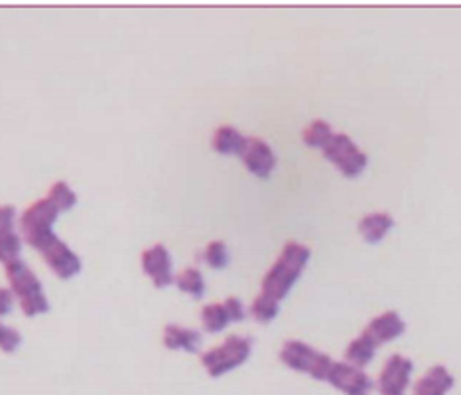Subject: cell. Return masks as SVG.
Masks as SVG:
<instances>
[{
    "instance_id": "obj_14",
    "label": "cell",
    "mask_w": 461,
    "mask_h": 395,
    "mask_svg": "<svg viewBox=\"0 0 461 395\" xmlns=\"http://www.w3.org/2000/svg\"><path fill=\"white\" fill-rule=\"evenodd\" d=\"M164 346L167 350H184L197 352L202 346V335L194 328H185L180 325H167L164 328Z\"/></svg>"
},
{
    "instance_id": "obj_6",
    "label": "cell",
    "mask_w": 461,
    "mask_h": 395,
    "mask_svg": "<svg viewBox=\"0 0 461 395\" xmlns=\"http://www.w3.org/2000/svg\"><path fill=\"white\" fill-rule=\"evenodd\" d=\"M321 151L326 154V159L338 166V169L345 176H349V179L359 176L366 169V162H369L366 154L353 142L349 134L345 133H333V137Z\"/></svg>"
},
{
    "instance_id": "obj_13",
    "label": "cell",
    "mask_w": 461,
    "mask_h": 395,
    "mask_svg": "<svg viewBox=\"0 0 461 395\" xmlns=\"http://www.w3.org/2000/svg\"><path fill=\"white\" fill-rule=\"evenodd\" d=\"M454 376L447 372L446 366L429 368L424 376L416 381L412 395H446L454 388Z\"/></svg>"
},
{
    "instance_id": "obj_21",
    "label": "cell",
    "mask_w": 461,
    "mask_h": 395,
    "mask_svg": "<svg viewBox=\"0 0 461 395\" xmlns=\"http://www.w3.org/2000/svg\"><path fill=\"white\" fill-rule=\"evenodd\" d=\"M280 313V303L275 299H270L267 295L260 293L255 300L253 305H250V315L255 317V320L263 322V325H267V322H272Z\"/></svg>"
},
{
    "instance_id": "obj_10",
    "label": "cell",
    "mask_w": 461,
    "mask_h": 395,
    "mask_svg": "<svg viewBox=\"0 0 461 395\" xmlns=\"http://www.w3.org/2000/svg\"><path fill=\"white\" fill-rule=\"evenodd\" d=\"M240 159H243L247 169L255 176H258V179H268L270 172L275 170L276 166L275 151H272L270 144L260 137L247 139V147L240 152Z\"/></svg>"
},
{
    "instance_id": "obj_8",
    "label": "cell",
    "mask_w": 461,
    "mask_h": 395,
    "mask_svg": "<svg viewBox=\"0 0 461 395\" xmlns=\"http://www.w3.org/2000/svg\"><path fill=\"white\" fill-rule=\"evenodd\" d=\"M414 363L411 358L393 354L386 360V366L383 368L379 376V390L383 395H402L411 383Z\"/></svg>"
},
{
    "instance_id": "obj_2",
    "label": "cell",
    "mask_w": 461,
    "mask_h": 395,
    "mask_svg": "<svg viewBox=\"0 0 461 395\" xmlns=\"http://www.w3.org/2000/svg\"><path fill=\"white\" fill-rule=\"evenodd\" d=\"M310 257L312 249L308 245L294 242V239L286 242L275 265H272L268 269V273L265 275L263 290H260V293L280 303V300L290 293V289L296 285V280L302 277Z\"/></svg>"
},
{
    "instance_id": "obj_3",
    "label": "cell",
    "mask_w": 461,
    "mask_h": 395,
    "mask_svg": "<svg viewBox=\"0 0 461 395\" xmlns=\"http://www.w3.org/2000/svg\"><path fill=\"white\" fill-rule=\"evenodd\" d=\"M6 279L10 287H13V293L18 297L20 307H23L26 317L48 313L50 303L44 293V287H41V280L23 259H14V262L6 263Z\"/></svg>"
},
{
    "instance_id": "obj_22",
    "label": "cell",
    "mask_w": 461,
    "mask_h": 395,
    "mask_svg": "<svg viewBox=\"0 0 461 395\" xmlns=\"http://www.w3.org/2000/svg\"><path fill=\"white\" fill-rule=\"evenodd\" d=\"M203 259H205L207 265H212L215 269H223L229 263L227 245L223 242H212L205 247Z\"/></svg>"
},
{
    "instance_id": "obj_23",
    "label": "cell",
    "mask_w": 461,
    "mask_h": 395,
    "mask_svg": "<svg viewBox=\"0 0 461 395\" xmlns=\"http://www.w3.org/2000/svg\"><path fill=\"white\" fill-rule=\"evenodd\" d=\"M23 344V336L16 328L6 326L3 320H0V350L6 352V354H13Z\"/></svg>"
},
{
    "instance_id": "obj_25",
    "label": "cell",
    "mask_w": 461,
    "mask_h": 395,
    "mask_svg": "<svg viewBox=\"0 0 461 395\" xmlns=\"http://www.w3.org/2000/svg\"><path fill=\"white\" fill-rule=\"evenodd\" d=\"M13 303H14L13 290L0 287V317H5L13 310Z\"/></svg>"
},
{
    "instance_id": "obj_11",
    "label": "cell",
    "mask_w": 461,
    "mask_h": 395,
    "mask_svg": "<svg viewBox=\"0 0 461 395\" xmlns=\"http://www.w3.org/2000/svg\"><path fill=\"white\" fill-rule=\"evenodd\" d=\"M14 206L0 204V262L5 265L20 259V252H23V239L14 230Z\"/></svg>"
},
{
    "instance_id": "obj_1",
    "label": "cell",
    "mask_w": 461,
    "mask_h": 395,
    "mask_svg": "<svg viewBox=\"0 0 461 395\" xmlns=\"http://www.w3.org/2000/svg\"><path fill=\"white\" fill-rule=\"evenodd\" d=\"M77 204V194L64 180L51 184L48 196L28 206L20 217V230L26 242L38 249L44 262L59 279H71L81 271V259L54 234V224L61 212Z\"/></svg>"
},
{
    "instance_id": "obj_7",
    "label": "cell",
    "mask_w": 461,
    "mask_h": 395,
    "mask_svg": "<svg viewBox=\"0 0 461 395\" xmlns=\"http://www.w3.org/2000/svg\"><path fill=\"white\" fill-rule=\"evenodd\" d=\"M326 381L348 395H369L373 390V380L349 362H333Z\"/></svg>"
},
{
    "instance_id": "obj_16",
    "label": "cell",
    "mask_w": 461,
    "mask_h": 395,
    "mask_svg": "<svg viewBox=\"0 0 461 395\" xmlns=\"http://www.w3.org/2000/svg\"><path fill=\"white\" fill-rule=\"evenodd\" d=\"M247 139L243 133H239L235 127L230 124H223V127L215 129L213 139H212V147L219 152V154H239L245 151L247 147Z\"/></svg>"
},
{
    "instance_id": "obj_18",
    "label": "cell",
    "mask_w": 461,
    "mask_h": 395,
    "mask_svg": "<svg viewBox=\"0 0 461 395\" xmlns=\"http://www.w3.org/2000/svg\"><path fill=\"white\" fill-rule=\"evenodd\" d=\"M202 322L207 332H221L229 326V322H233V317H230L225 303H212L203 307Z\"/></svg>"
},
{
    "instance_id": "obj_19",
    "label": "cell",
    "mask_w": 461,
    "mask_h": 395,
    "mask_svg": "<svg viewBox=\"0 0 461 395\" xmlns=\"http://www.w3.org/2000/svg\"><path fill=\"white\" fill-rule=\"evenodd\" d=\"M331 137H333L331 124L323 119H313L302 133L303 142L313 149H323L330 142Z\"/></svg>"
},
{
    "instance_id": "obj_12",
    "label": "cell",
    "mask_w": 461,
    "mask_h": 395,
    "mask_svg": "<svg viewBox=\"0 0 461 395\" xmlns=\"http://www.w3.org/2000/svg\"><path fill=\"white\" fill-rule=\"evenodd\" d=\"M406 322L401 318L396 310H386V313L375 317L366 328L363 330L366 336H369L376 346L384 344V342H391L404 335Z\"/></svg>"
},
{
    "instance_id": "obj_24",
    "label": "cell",
    "mask_w": 461,
    "mask_h": 395,
    "mask_svg": "<svg viewBox=\"0 0 461 395\" xmlns=\"http://www.w3.org/2000/svg\"><path fill=\"white\" fill-rule=\"evenodd\" d=\"M225 305L229 307V313L233 317V322H240L245 318V307L240 303V299L237 297H229L225 299Z\"/></svg>"
},
{
    "instance_id": "obj_15",
    "label": "cell",
    "mask_w": 461,
    "mask_h": 395,
    "mask_svg": "<svg viewBox=\"0 0 461 395\" xmlns=\"http://www.w3.org/2000/svg\"><path fill=\"white\" fill-rule=\"evenodd\" d=\"M394 227V217L386 212H373L361 217L359 234L366 243H379Z\"/></svg>"
},
{
    "instance_id": "obj_4",
    "label": "cell",
    "mask_w": 461,
    "mask_h": 395,
    "mask_svg": "<svg viewBox=\"0 0 461 395\" xmlns=\"http://www.w3.org/2000/svg\"><path fill=\"white\" fill-rule=\"evenodd\" d=\"M250 350H253V340L247 336L230 335L225 338L223 344L205 352L202 356V363L209 376L219 378L230 370L243 366L250 356Z\"/></svg>"
},
{
    "instance_id": "obj_5",
    "label": "cell",
    "mask_w": 461,
    "mask_h": 395,
    "mask_svg": "<svg viewBox=\"0 0 461 395\" xmlns=\"http://www.w3.org/2000/svg\"><path fill=\"white\" fill-rule=\"evenodd\" d=\"M280 360L285 362L288 368L310 373L313 380L323 381H326L330 368L333 366V360L328 354H323V352L316 350L302 340H288L280 350Z\"/></svg>"
},
{
    "instance_id": "obj_9",
    "label": "cell",
    "mask_w": 461,
    "mask_h": 395,
    "mask_svg": "<svg viewBox=\"0 0 461 395\" xmlns=\"http://www.w3.org/2000/svg\"><path fill=\"white\" fill-rule=\"evenodd\" d=\"M142 269L144 273L152 279V283L164 289L172 285L176 277L172 271V257L164 243H156L142 252Z\"/></svg>"
},
{
    "instance_id": "obj_17",
    "label": "cell",
    "mask_w": 461,
    "mask_h": 395,
    "mask_svg": "<svg viewBox=\"0 0 461 395\" xmlns=\"http://www.w3.org/2000/svg\"><path fill=\"white\" fill-rule=\"evenodd\" d=\"M375 352L376 344L363 332V335L355 338L348 346V350H345V358H348V362L353 363V366L363 368L375 358Z\"/></svg>"
},
{
    "instance_id": "obj_20",
    "label": "cell",
    "mask_w": 461,
    "mask_h": 395,
    "mask_svg": "<svg viewBox=\"0 0 461 395\" xmlns=\"http://www.w3.org/2000/svg\"><path fill=\"white\" fill-rule=\"evenodd\" d=\"M176 285H177V289L184 290V293H190L195 299L203 297V293H205V279L194 267L184 269V271L176 277Z\"/></svg>"
}]
</instances>
